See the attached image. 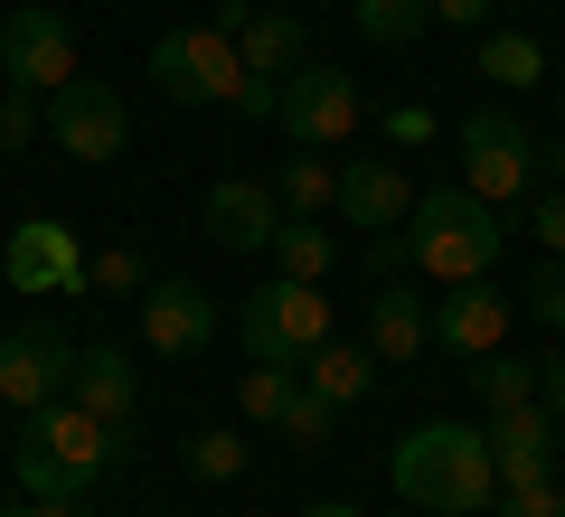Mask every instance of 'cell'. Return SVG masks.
Listing matches in <instances>:
<instances>
[{"mask_svg":"<svg viewBox=\"0 0 565 517\" xmlns=\"http://www.w3.org/2000/svg\"><path fill=\"white\" fill-rule=\"evenodd\" d=\"M367 348H377V367H405L434 348V301H424V282H377V301H367Z\"/></svg>","mask_w":565,"mask_h":517,"instance_id":"cell-17","label":"cell"},{"mask_svg":"<svg viewBox=\"0 0 565 517\" xmlns=\"http://www.w3.org/2000/svg\"><path fill=\"white\" fill-rule=\"evenodd\" d=\"M509 338V292L500 282H444V301H434V348H452V358H490Z\"/></svg>","mask_w":565,"mask_h":517,"instance_id":"cell-15","label":"cell"},{"mask_svg":"<svg viewBox=\"0 0 565 517\" xmlns=\"http://www.w3.org/2000/svg\"><path fill=\"white\" fill-rule=\"evenodd\" d=\"M207 236L226 245V255H264L274 245V226H282V207H274V189L264 180H207Z\"/></svg>","mask_w":565,"mask_h":517,"instance_id":"cell-16","label":"cell"},{"mask_svg":"<svg viewBox=\"0 0 565 517\" xmlns=\"http://www.w3.org/2000/svg\"><path fill=\"white\" fill-rule=\"evenodd\" d=\"M282 141L292 151H340V141H359L367 104H359V76L349 66H292L282 76Z\"/></svg>","mask_w":565,"mask_h":517,"instance_id":"cell-7","label":"cell"},{"mask_svg":"<svg viewBox=\"0 0 565 517\" xmlns=\"http://www.w3.org/2000/svg\"><path fill=\"white\" fill-rule=\"evenodd\" d=\"M292 386H302V367H245V377H236V405H245V414H255V423H282V405H292Z\"/></svg>","mask_w":565,"mask_h":517,"instance_id":"cell-26","label":"cell"},{"mask_svg":"<svg viewBox=\"0 0 565 517\" xmlns=\"http://www.w3.org/2000/svg\"><path fill=\"white\" fill-rule=\"evenodd\" d=\"M349 20H359L367 47H415L434 29V0H349Z\"/></svg>","mask_w":565,"mask_h":517,"instance_id":"cell-23","label":"cell"},{"mask_svg":"<svg viewBox=\"0 0 565 517\" xmlns=\"http://www.w3.org/2000/svg\"><path fill=\"white\" fill-rule=\"evenodd\" d=\"M85 292H141V255L114 245V255H85Z\"/></svg>","mask_w":565,"mask_h":517,"instance_id":"cell-31","label":"cell"},{"mask_svg":"<svg viewBox=\"0 0 565 517\" xmlns=\"http://www.w3.org/2000/svg\"><path fill=\"white\" fill-rule=\"evenodd\" d=\"M0 273H10V292H29V301H76V292H85V245H76V226H66V217L10 226Z\"/></svg>","mask_w":565,"mask_h":517,"instance_id":"cell-11","label":"cell"},{"mask_svg":"<svg viewBox=\"0 0 565 517\" xmlns=\"http://www.w3.org/2000/svg\"><path fill=\"white\" fill-rule=\"evenodd\" d=\"M39 132H47V104L20 95V85H0V151H29Z\"/></svg>","mask_w":565,"mask_h":517,"instance_id":"cell-28","label":"cell"},{"mask_svg":"<svg viewBox=\"0 0 565 517\" xmlns=\"http://www.w3.org/2000/svg\"><path fill=\"white\" fill-rule=\"evenodd\" d=\"M330 217L359 226V236H386V226L415 217V180H405L386 151H367V160H349V170H340V198H330Z\"/></svg>","mask_w":565,"mask_h":517,"instance_id":"cell-12","label":"cell"},{"mask_svg":"<svg viewBox=\"0 0 565 517\" xmlns=\"http://www.w3.org/2000/svg\"><path fill=\"white\" fill-rule=\"evenodd\" d=\"M302 386H311L321 405H340V414H349V405L377 396V348H367V338H321V348L302 358Z\"/></svg>","mask_w":565,"mask_h":517,"instance_id":"cell-19","label":"cell"},{"mask_svg":"<svg viewBox=\"0 0 565 517\" xmlns=\"http://www.w3.org/2000/svg\"><path fill=\"white\" fill-rule=\"evenodd\" d=\"M471 386H481L490 414H500V405H537V358H519V348H490V358H471Z\"/></svg>","mask_w":565,"mask_h":517,"instance_id":"cell-24","label":"cell"},{"mask_svg":"<svg viewBox=\"0 0 565 517\" xmlns=\"http://www.w3.org/2000/svg\"><path fill=\"white\" fill-rule=\"evenodd\" d=\"M556 104H565V76H556Z\"/></svg>","mask_w":565,"mask_h":517,"instance_id":"cell-41","label":"cell"},{"mask_svg":"<svg viewBox=\"0 0 565 517\" xmlns=\"http://www.w3.org/2000/svg\"><path fill=\"white\" fill-rule=\"evenodd\" d=\"M236 47H245V76H292L302 66V20L292 10H245Z\"/></svg>","mask_w":565,"mask_h":517,"instance_id":"cell-20","label":"cell"},{"mask_svg":"<svg viewBox=\"0 0 565 517\" xmlns=\"http://www.w3.org/2000/svg\"><path fill=\"white\" fill-rule=\"evenodd\" d=\"M66 76H76V29H66V10L20 0V10L0 20V85H20V95L47 104Z\"/></svg>","mask_w":565,"mask_h":517,"instance_id":"cell-8","label":"cell"},{"mask_svg":"<svg viewBox=\"0 0 565 517\" xmlns=\"http://www.w3.org/2000/svg\"><path fill=\"white\" fill-rule=\"evenodd\" d=\"M434 132V114H424V104H396V114H386V141H424Z\"/></svg>","mask_w":565,"mask_h":517,"instance_id":"cell-36","label":"cell"},{"mask_svg":"<svg viewBox=\"0 0 565 517\" xmlns=\"http://www.w3.org/2000/svg\"><path fill=\"white\" fill-rule=\"evenodd\" d=\"M434 20H452V29H490V0H434Z\"/></svg>","mask_w":565,"mask_h":517,"instance_id":"cell-38","label":"cell"},{"mask_svg":"<svg viewBox=\"0 0 565 517\" xmlns=\"http://www.w3.org/2000/svg\"><path fill=\"white\" fill-rule=\"evenodd\" d=\"M264 255L282 263V282H330V263H340V236H330L321 217H282Z\"/></svg>","mask_w":565,"mask_h":517,"instance_id":"cell-21","label":"cell"},{"mask_svg":"<svg viewBox=\"0 0 565 517\" xmlns=\"http://www.w3.org/2000/svg\"><path fill=\"white\" fill-rule=\"evenodd\" d=\"M226 114H236V122H274V114H282V76H245Z\"/></svg>","mask_w":565,"mask_h":517,"instance_id":"cell-32","label":"cell"},{"mask_svg":"<svg viewBox=\"0 0 565 517\" xmlns=\"http://www.w3.org/2000/svg\"><path fill=\"white\" fill-rule=\"evenodd\" d=\"M151 85L170 104H236V85H245L236 29H170V39H151Z\"/></svg>","mask_w":565,"mask_h":517,"instance_id":"cell-6","label":"cell"},{"mask_svg":"<svg viewBox=\"0 0 565 517\" xmlns=\"http://www.w3.org/2000/svg\"><path fill=\"white\" fill-rule=\"evenodd\" d=\"M405 508H434V517H490L500 508V461H490L481 423H415L386 461Z\"/></svg>","mask_w":565,"mask_h":517,"instance_id":"cell-1","label":"cell"},{"mask_svg":"<svg viewBox=\"0 0 565 517\" xmlns=\"http://www.w3.org/2000/svg\"><path fill=\"white\" fill-rule=\"evenodd\" d=\"M462 189L471 198H490V207H509V198H527L537 189V132H527L509 104H481V114H462Z\"/></svg>","mask_w":565,"mask_h":517,"instance_id":"cell-4","label":"cell"},{"mask_svg":"<svg viewBox=\"0 0 565 517\" xmlns=\"http://www.w3.org/2000/svg\"><path fill=\"white\" fill-rule=\"evenodd\" d=\"M66 396H76L95 423H114V433H132V414H141V377H132V358H122V348H76Z\"/></svg>","mask_w":565,"mask_h":517,"instance_id":"cell-18","label":"cell"},{"mask_svg":"<svg viewBox=\"0 0 565 517\" xmlns=\"http://www.w3.org/2000/svg\"><path fill=\"white\" fill-rule=\"evenodd\" d=\"M500 517H565L556 480H527V489H500Z\"/></svg>","mask_w":565,"mask_h":517,"instance_id":"cell-33","label":"cell"},{"mask_svg":"<svg viewBox=\"0 0 565 517\" xmlns=\"http://www.w3.org/2000/svg\"><path fill=\"white\" fill-rule=\"evenodd\" d=\"M519 311H537V320H546V330H565V263H556V255H546V263H537V273H527V282H519Z\"/></svg>","mask_w":565,"mask_h":517,"instance_id":"cell-30","label":"cell"},{"mask_svg":"<svg viewBox=\"0 0 565 517\" xmlns=\"http://www.w3.org/2000/svg\"><path fill=\"white\" fill-rule=\"evenodd\" d=\"M47 132H57L66 160H85V170H104V160L132 141V114H122V95L104 76H66L57 95H47Z\"/></svg>","mask_w":565,"mask_h":517,"instance_id":"cell-9","label":"cell"},{"mask_svg":"<svg viewBox=\"0 0 565 517\" xmlns=\"http://www.w3.org/2000/svg\"><path fill=\"white\" fill-rule=\"evenodd\" d=\"M236 330H245V358H264V367H302L311 348L330 338V301H321V282H264V292H245V311H236Z\"/></svg>","mask_w":565,"mask_h":517,"instance_id":"cell-5","label":"cell"},{"mask_svg":"<svg viewBox=\"0 0 565 517\" xmlns=\"http://www.w3.org/2000/svg\"><path fill=\"white\" fill-rule=\"evenodd\" d=\"M245 471V433H189V480H236Z\"/></svg>","mask_w":565,"mask_h":517,"instance_id":"cell-27","label":"cell"},{"mask_svg":"<svg viewBox=\"0 0 565 517\" xmlns=\"http://www.w3.org/2000/svg\"><path fill=\"white\" fill-rule=\"evenodd\" d=\"M330 198H340V170H330L321 151H292V160H282V180H274L282 217H330Z\"/></svg>","mask_w":565,"mask_h":517,"instance_id":"cell-22","label":"cell"},{"mask_svg":"<svg viewBox=\"0 0 565 517\" xmlns=\"http://www.w3.org/2000/svg\"><path fill=\"white\" fill-rule=\"evenodd\" d=\"M537 405L565 423V358H546V367H537Z\"/></svg>","mask_w":565,"mask_h":517,"instance_id":"cell-37","label":"cell"},{"mask_svg":"<svg viewBox=\"0 0 565 517\" xmlns=\"http://www.w3.org/2000/svg\"><path fill=\"white\" fill-rule=\"evenodd\" d=\"M141 338H151V358H207L217 301L199 282H141Z\"/></svg>","mask_w":565,"mask_h":517,"instance_id":"cell-13","label":"cell"},{"mask_svg":"<svg viewBox=\"0 0 565 517\" xmlns=\"http://www.w3.org/2000/svg\"><path fill=\"white\" fill-rule=\"evenodd\" d=\"M330 423H340V405H321L311 386H292V405H282V433L302 442V452H321V442H330Z\"/></svg>","mask_w":565,"mask_h":517,"instance_id":"cell-29","label":"cell"},{"mask_svg":"<svg viewBox=\"0 0 565 517\" xmlns=\"http://www.w3.org/2000/svg\"><path fill=\"white\" fill-rule=\"evenodd\" d=\"M0 517H85V498H29V489H20Z\"/></svg>","mask_w":565,"mask_h":517,"instance_id":"cell-35","label":"cell"},{"mask_svg":"<svg viewBox=\"0 0 565 517\" xmlns=\"http://www.w3.org/2000/svg\"><path fill=\"white\" fill-rule=\"evenodd\" d=\"M481 433H490V461H500V489L556 480V442H565V423L546 414V405H500Z\"/></svg>","mask_w":565,"mask_h":517,"instance_id":"cell-14","label":"cell"},{"mask_svg":"<svg viewBox=\"0 0 565 517\" xmlns=\"http://www.w3.org/2000/svg\"><path fill=\"white\" fill-rule=\"evenodd\" d=\"M66 377H76V338H66V330L20 320V330L0 338V405H10V414H39V405H57Z\"/></svg>","mask_w":565,"mask_h":517,"instance_id":"cell-10","label":"cell"},{"mask_svg":"<svg viewBox=\"0 0 565 517\" xmlns=\"http://www.w3.org/2000/svg\"><path fill=\"white\" fill-rule=\"evenodd\" d=\"M302 517H359V508H349V498H321V508H302Z\"/></svg>","mask_w":565,"mask_h":517,"instance_id":"cell-39","label":"cell"},{"mask_svg":"<svg viewBox=\"0 0 565 517\" xmlns=\"http://www.w3.org/2000/svg\"><path fill=\"white\" fill-rule=\"evenodd\" d=\"M122 433L114 423H95L76 396L39 405V414H20V452H10V471H20L29 498H85L104 471H114Z\"/></svg>","mask_w":565,"mask_h":517,"instance_id":"cell-3","label":"cell"},{"mask_svg":"<svg viewBox=\"0 0 565 517\" xmlns=\"http://www.w3.org/2000/svg\"><path fill=\"white\" fill-rule=\"evenodd\" d=\"M527 236H537V245H546V255H556V263H565V189H546V198H537V207H527Z\"/></svg>","mask_w":565,"mask_h":517,"instance_id":"cell-34","label":"cell"},{"mask_svg":"<svg viewBox=\"0 0 565 517\" xmlns=\"http://www.w3.org/2000/svg\"><path fill=\"white\" fill-rule=\"evenodd\" d=\"M509 255V207L471 198V189H424L415 217H405V263H415L434 292L444 282H481Z\"/></svg>","mask_w":565,"mask_h":517,"instance_id":"cell-2","label":"cell"},{"mask_svg":"<svg viewBox=\"0 0 565 517\" xmlns=\"http://www.w3.org/2000/svg\"><path fill=\"white\" fill-rule=\"evenodd\" d=\"M481 76L519 95V85L546 76V57H537V39H527V29H481Z\"/></svg>","mask_w":565,"mask_h":517,"instance_id":"cell-25","label":"cell"},{"mask_svg":"<svg viewBox=\"0 0 565 517\" xmlns=\"http://www.w3.org/2000/svg\"><path fill=\"white\" fill-rule=\"evenodd\" d=\"M405 517H434V508H405Z\"/></svg>","mask_w":565,"mask_h":517,"instance_id":"cell-40","label":"cell"}]
</instances>
